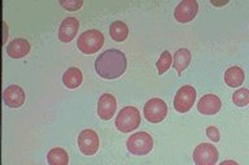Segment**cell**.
I'll use <instances>...</instances> for the list:
<instances>
[{
    "label": "cell",
    "mask_w": 249,
    "mask_h": 165,
    "mask_svg": "<svg viewBox=\"0 0 249 165\" xmlns=\"http://www.w3.org/2000/svg\"><path fill=\"white\" fill-rule=\"evenodd\" d=\"M60 5L66 11H79L83 7V1H61Z\"/></svg>",
    "instance_id": "obj_22"
},
{
    "label": "cell",
    "mask_w": 249,
    "mask_h": 165,
    "mask_svg": "<svg viewBox=\"0 0 249 165\" xmlns=\"http://www.w3.org/2000/svg\"><path fill=\"white\" fill-rule=\"evenodd\" d=\"M25 91L22 87L17 86V85H11L8 86L3 92V99L4 103L11 108H19L23 106L25 103Z\"/></svg>",
    "instance_id": "obj_12"
},
{
    "label": "cell",
    "mask_w": 249,
    "mask_h": 165,
    "mask_svg": "<svg viewBox=\"0 0 249 165\" xmlns=\"http://www.w3.org/2000/svg\"><path fill=\"white\" fill-rule=\"evenodd\" d=\"M100 146L99 135L92 129H85L78 135V147L85 156H93Z\"/></svg>",
    "instance_id": "obj_7"
},
{
    "label": "cell",
    "mask_w": 249,
    "mask_h": 165,
    "mask_svg": "<svg viewBox=\"0 0 249 165\" xmlns=\"http://www.w3.org/2000/svg\"><path fill=\"white\" fill-rule=\"evenodd\" d=\"M191 57H192V56H191V52L188 51L187 48H180V50H178V51L175 52L173 64H174L175 71H177V73H178L179 75H182L183 72L188 68V65H190L191 63Z\"/></svg>",
    "instance_id": "obj_17"
},
{
    "label": "cell",
    "mask_w": 249,
    "mask_h": 165,
    "mask_svg": "<svg viewBox=\"0 0 249 165\" xmlns=\"http://www.w3.org/2000/svg\"><path fill=\"white\" fill-rule=\"evenodd\" d=\"M140 125L139 110L135 107H124L116 117V128L121 133H131Z\"/></svg>",
    "instance_id": "obj_3"
},
{
    "label": "cell",
    "mask_w": 249,
    "mask_h": 165,
    "mask_svg": "<svg viewBox=\"0 0 249 165\" xmlns=\"http://www.w3.org/2000/svg\"><path fill=\"white\" fill-rule=\"evenodd\" d=\"M62 83L70 90L78 89L83 83V73L81 72V69L75 67L69 68L62 75Z\"/></svg>",
    "instance_id": "obj_15"
},
{
    "label": "cell",
    "mask_w": 249,
    "mask_h": 165,
    "mask_svg": "<svg viewBox=\"0 0 249 165\" xmlns=\"http://www.w3.org/2000/svg\"><path fill=\"white\" fill-rule=\"evenodd\" d=\"M198 12V4L195 0H183L174 11L175 20L180 24H188L194 20Z\"/></svg>",
    "instance_id": "obj_9"
},
{
    "label": "cell",
    "mask_w": 249,
    "mask_h": 165,
    "mask_svg": "<svg viewBox=\"0 0 249 165\" xmlns=\"http://www.w3.org/2000/svg\"><path fill=\"white\" fill-rule=\"evenodd\" d=\"M225 164H233V165H236V163H235V161H223V163H222V165H225Z\"/></svg>",
    "instance_id": "obj_24"
},
{
    "label": "cell",
    "mask_w": 249,
    "mask_h": 165,
    "mask_svg": "<svg viewBox=\"0 0 249 165\" xmlns=\"http://www.w3.org/2000/svg\"><path fill=\"white\" fill-rule=\"evenodd\" d=\"M171 63H173V57H171V54L169 51H163L160 56V59L157 60L156 63V67H157V73L160 75L165 74L171 67Z\"/></svg>",
    "instance_id": "obj_20"
},
{
    "label": "cell",
    "mask_w": 249,
    "mask_h": 165,
    "mask_svg": "<svg viewBox=\"0 0 249 165\" xmlns=\"http://www.w3.org/2000/svg\"><path fill=\"white\" fill-rule=\"evenodd\" d=\"M78 28H79V22L77 18L66 17L58 29V39L61 40L62 43H70L74 39V37L77 36Z\"/></svg>",
    "instance_id": "obj_13"
},
{
    "label": "cell",
    "mask_w": 249,
    "mask_h": 165,
    "mask_svg": "<svg viewBox=\"0 0 249 165\" xmlns=\"http://www.w3.org/2000/svg\"><path fill=\"white\" fill-rule=\"evenodd\" d=\"M117 110V100L114 98V95L112 94H103L97 102V116L104 120V121H108L110 118H113V116L116 114Z\"/></svg>",
    "instance_id": "obj_10"
},
{
    "label": "cell",
    "mask_w": 249,
    "mask_h": 165,
    "mask_svg": "<svg viewBox=\"0 0 249 165\" xmlns=\"http://www.w3.org/2000/svg\"><path fill=\"white\" fill-rule=\"evenodd\" d=\"M232 102L237 107L248 106L249 103V90L248 89H239L232 95Z\"/></svg>",
    "instance_id": "obj_21"
},
{
    "label": "cell",
    "mask_w": 249,
    "mask_h": 165,
    "mask_svg": "<svg viewBox=\"0 0 249 165\" xmlns=\"http://www.w3.org/2000/svg\"><path fill=\"white\" fill-rule=\"evenodd\" d=\"M218 157H219L218 149L215 148V146L210 143H200L194 151V161L197 165L217 164Z\"/></svg>",
    "instance_id": "obj_8"
},
{
    "label": "cell",
    "mask_w": 249,
    "mask_h": 165,
    "mask_svg": "<svg viewBox=\"0 0 249 165\" xmlns=\"http://www.w3.org/2000/svg\"><path fill=\"white\" fill-rule=\"evenodd\" d=\"M245 73L240 67H231L225 72V83L230 87H239L244 83Z\"/></svg>",
    "instance_id": "obj_16"
},
{
    "label": "cell",
    "mask_w": 249,
    "mask_h": 165,
    "mask_svg": "<svg viewBox=\"0 0 249 165\" xmlns=\"http://www.w3.org/2000/svg\"><path fill=\"white\" fill-rule=\"evenodd\" d=\"M95 69L99 77L104 79H117L127 69V59L124 52L110 48L103 52L95 61Z\"/></svg>",
    "instance_id": "obj_1"
},
{
    "label": "cell",
    "mask_w": 249,
    "mask_h": 165,
    "mask_svg": "<svg viewBox=\"0 0 249 165\" xmlns=\"http://www.w3.org/2000/svg\"><path fill=\"white\" fill-rule=\"evenodd\" d=\"M222 107L221 99L218 98V95L206 94L201 96V99L197 102V110L201 114L205 116H213L219 112Z\"/></svg>",
    "instance_id": "obj_11"
},
{
    "label": "cell",
    "mask_w": 249,
    "mask_h": 165,
    "mask_svg": "<svg viewBox=\"0 0 249 165\" xmlns=\"http://www.w3.org/2000/svg\"><path fill=\"white\" fill-rule=\"evenodd\" d=\"M127 149L135 156H145L153 148V139L147 131H138L126 142Z\"/></svg>",
    "instance_id": "obj_4"
},
{
    "label": "cell",
    "mask_w": 249,
    "mask_h": 165,
    "mask_svg": "<svg viewBox=\"0 0 249 165\" xmlns=\"http://www.w3.org/2000/svg\"><path fill=\"white\" fill-rule=\"evenodd\" d=\"M206 135L209 138L210 141L213 142H218L221 139V135H219V131L215 126H209L208 129H206Z\"/></svg>",
    "instance_id": "obj_23"
},
{
    "label": "cell",
    "mask_w": 249,
    "mask_h": 165,
    "mask_svg": "<svg viewBox=\"0 0 249 165\" xmlns=\"http://www.w3.org/2000/svg\"><path fill=\"white\" fill-rule=\"evenodd\" d=\"M31 46L26 39L23 38H17L13 39L11 43L7 46V54L12 59H21L30 52Z\"/></svg>",
    "instance_id": "obj_14"
},
{
    "label": "cell",
    "mask_w": 249,
    "mask_h": 165,
    "mask_svg": "<svg viewBox=\"0 0 249 165\" xmlns=\"http://www.w3.org/2000/svg\"><path fill=\"white\" fill-rule=\"evenodd\" d=\"M109 34L114 42H124L128 37V28L124 21H114L109 26Z\"/></svg>",
    "instance_id": "obj_18"
},
{
    "label": "cell",
    "mask_w": 249,
    "mask_h": 165,
    "mask_svg": "<svg viewBox=\"0 0 249 165\" xmlns=\"http://www.w3.org/2000/svg\"><path fill=\"white\" fill-rule=\"evenodd\" d=\"M144 116L145 120L151 124H159L163 121L167 116V106L162 99H149L144 106Z\"/></svg>",
    "instance_id": "obj_6"
},
{
    "label": "cell",
    "mask_w": 249,
    "mask_h": 165,
    "mask_svg": "<svg viewBox=\"0 0 249 165\" xmlns=\"http://www.w3.org/2000/svg\"><path fill=\"white\" fill-rule=\"evenodd\" d=\"M105 38L104 34L99 30H87L82 33L77 40V46L79 51L85 55H93L101 50L104 46Z\"/></svg>",
    "instance_id": "obj_2"
},
{
    "label": "cell",
    "mask_w": 249,
    "mask_h": 165,
    "mask_svg": "<svg viewBox=\"0 0 249 165\" xmlns=\"http://www.w3.org/2000/svg\"><path fill=\"white\" fill-rule=\"evenodd\" d=\"M196 90L190 85H184L177 91L174 98V108L179 113H186L194 107L196 102Z\"/></svg>",
    "instance_id": "obj_5"
},
{
    "label": "cell",
    "mask_w": 249,
    "mask_h": 165,
    "mask_svg": "<svg viewBox=\"0 0 249 165\" xmlns=\"http://www.w3.org/2000/svg\"><path fill=\"white\" fill-rule=\"evenodd\" d=\"M47 161L50 165H68L69 164V155L64 148L56 147L48 152Z\"/></svg>",
    "instance_id": "obj_19"
}]
</instances>
